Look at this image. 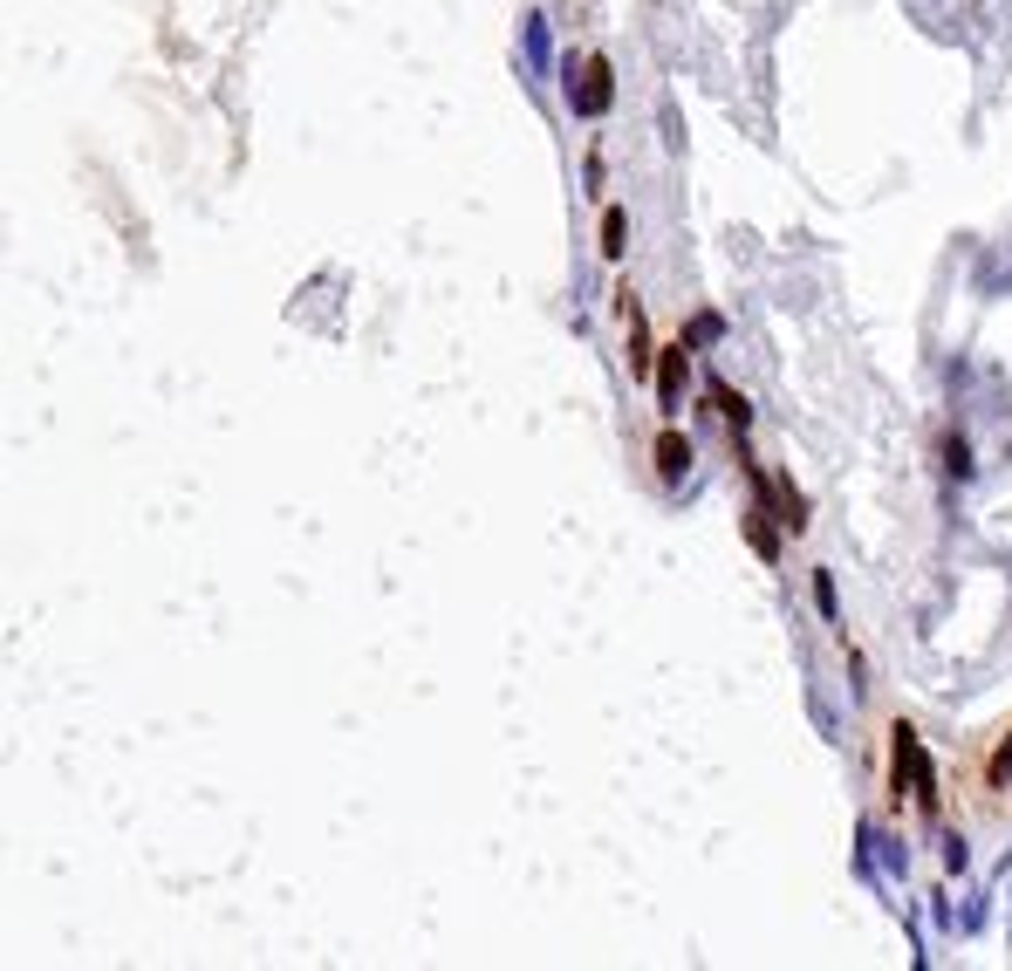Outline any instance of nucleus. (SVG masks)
I'll use <instances>...</instances> for the list:
<instances>
[{
  "mask_svg": "<svg viewBox=\"0 0 1012 971\" xmlns=\"http://www.w3.org/2000/svg\"><path fill=\"white\" fill-rule=\"evenodd\" d=\"M691 466V439H678V431H664V439H657V472L664 479H678Z\"/></svg>",
  "mask_w": 1012,
  "mask_h": 971,
  "instance_id": "f257e3e1",
  "label": "nucleus"
},
{
  "mask_svg": "<svg viewBox=\"0 0 1012 971\" xmlns=\"http://www.w3.org/2000/svg\"><path fill=\"white\" fill-rule=\"evenodd\" d=\"M712 411H718L725 424H739V431L752 424V411H746V397L733 391V383H712Z\"/></svg>",
  "mask_w": 1012,
  "mask_h": 971,
  "instance_id": "f03ea898",
  "label": "nucleus"
},
{
  "mask_svg": "<svg viewBox=\"0 0 1012 971\" xmlns=\"http://www.w3.org/2000/svg\"><path fill=\"white\" fill-rule=\"evenodd\" d=\"M678 383H684V343H670V349H664V370H657V391H664V404L678 397Z\"/></svg>",
  "mask_w": 1012,
  "mask_h": 971,
  "instance_id": "7ed1b4c3",
  "label": "nucleus"
},
{
  "mask_svg": "<svg viewBox=\"0 0 1012 971\" xmlns=\"http://www.w3.org/2000/svg\"><path fill=\"white\" fill-rule=\"evenodd\" d=\"M609 104V62H588V89H582V110H603Z\"/></svg>",
  "mask_w": 1012,
  "mask_h": 971,
  "instance_id": "20e7f679",
  "label": "nucleus"
},
{
  "mask_svg": "<svg viewBox=\"0 0 1012 971\" xmlns=\"http://www.w3.org/2000/svg\"><path fill=\"white\" fill-rule=\"evenodd\" d=\"M603 253H609V261L622 253V213H616V206L603 213Z\"/></svg>",
  "mask_w": 1012,
  "mask_h": 971,
  "instance_id": "39448f33",
  "label": "nucleus"
},
{
  "mask_svg": "<svg viewBox=\"0 0 1012 971\" xmlns=\"http://www.w3.org/2000/svg\"><path fill=\"white\" fill-rule=\"evenodd\" d=\"M1012 774V739H1005V746H999V759H992V780H1005Z\"/></svg>",
  "mask_w": 1012,
  "mask_h": 971,
  "instance_id": "423d86ee",
  "label": "nucleus"
}]
</instances>
